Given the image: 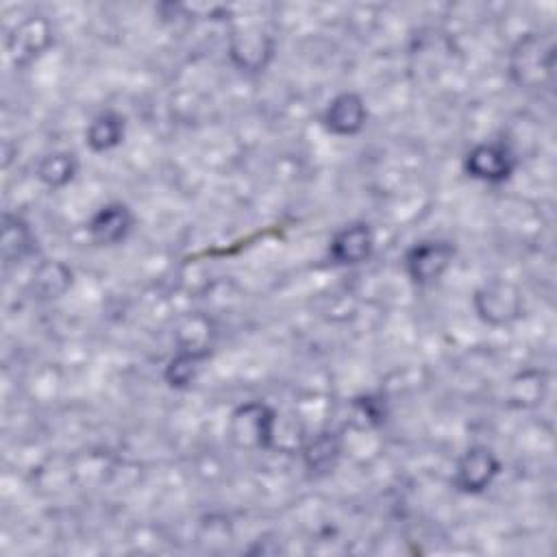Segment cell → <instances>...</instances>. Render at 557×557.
I'll use <instances>...</instances> for the list:
<instances>
[{
    "label": "cell",
    "mask_w": 557,
    "mask_h": 557,
    "mask_svg": "<svg viewBox=\"0 0 557 557\" xmlns=\"http://www.w3.org/2000/svg\"><path fill=\"white\" fill-rule=\"evenodd\" d=\"M509 74L520 89H550L555 81V37L550 33L522 35L509 52Z\"/></svg>",
    "instance_id": "1"
},
{
    "label": "cell",
    "mask_w": 557,
    "mask_h": 557,
    "mask_svg": "<svg viewBox=\"0 0 557 557\" xmlns=\"http://www.w3.org/2000/svg\"><path fill=\"white\" fill-rule=\"evenodd\" d=\"M276 411L263 400H248L228 416V440L244 450H265L274 444Z\"/></svg>",
    "instance_id": "2"
},
{
    "label": "cell",
    "mask_w": 557,
    "mask_h": 557,
    "mask_svg": "<svg viewBox=\"0 0 557 557\" xmlns=\"http://www.w3.org/2000/svg\"><path fill=\"white\" fill-rule=\"evenodd\" d=\"M472 307L485 324L507 326L522 315V294L513 283L492 278L474 292Z\"/></svg>",
    "instance_id": "3"
},
{
    "label": "cell",
    "mask_w": 557,
    "mask_h": 557,
    "mask_svg": "<svg viewBox=\"0 0 557 557\" xmlns=\"http://www.w3.org/2000/svg\"><path fill=\"white\" fill-rule=\"evenodd\" d=\"M455 259V246L446 239H422L405 252V272L416 285H431L444 276Z\"/></svg>",
    "instance_id": "4"
},
{
    "label": "cell",
    "mask_w": 557,
    "mask_h": 557,
    "mask_svg": "<svg viewBox=\"0 0 557 557\" xmlns=\"http://www.w3.org/2000/svg\"><path fill=\"white\" fill-rule=\"evenodd\" d=\"M516 154L505 141H481L463 157V170L470 178L483 183H503L516 170Z\"/></svg>",
    "instance_id": "5"
},
{
    "label": "cell",
    "mask_w": 557,
    "mask_h": 557,
    "mask_svg": "<svg viewBox=\"0 0 557 557\" xmlns=\"http://www.w3.org/2000/svg\"><path fill=\"white\" fill-rule=\"evenodd\" d=\"M54 41V30L48 17L28 15L20 24H15L7 37V52L11 61L20 67L30 65L37 57H41Z\"/></svg>",
    "instance_id": "6"
},
{
    "label": "cell",
    "mask_w": 557,
    "mask_h": 557,
    "mask_svg": "<svg viewBox=\"0 0 557 557\" xmlns=\"http://www.w3.org/2000/svg\"><path fill=\"white\" fill-rule=\"evenodd\" d=\"M500 472L498 457L487 446H470L455 463L453 485L463 494H481Z\"/></svg>",
    "instance_id": "7"
},
{
    "label": "cell",
    "mask_w": 557,
    "mask_h": 557,
    "mask_svg": "<svg viewBox=\"0 0 557 557\" xmlns=\"http://www.w3.org/2000/svg\"><path fill=\"white\" fill-rule=\"evenodd\" d=\"M228 52L237 67L246 72H261L274 54V37L265 28L248 24L231 33Z\"/></svg>",
    "instance_id": "8"
},
{
    "label": "cell",
    "mask_w": 557,
    "mask_h": 557,
    "mask_svg": "<svg viewBox=\"0 0 557 557\" xmlns=\"http://www.w3.org/2000/svg\"><path fill=\"white\" fill-rule=\"evenodd\" d=\"M135 215L126 202H107L102 205L87 222L89 239L96 246H117L133 231Z\"/></svg>",
    "instance_id": "9"
},
{
    "label": "cell",
    "mask_w": 557,
    "mask_h": 557,
    "mask_svg": "<svg viewBox=\"0 0 557 557\" xmlns=\"http://www.w3.org/2000/svg\"><path fill=\"white\" fill-rule=\"evenodd\" d=\"M368 122V109L359 94L342 91L326 104L322 113V124L329 133L337 137H355L363 131Z\"/></svg>",
    "instance_id": "10"
},
{
    "label": "cell",
    "mask_w": 557,
    "mask_h": 557,
    "mask_svg": "<svg viewBox=\"0 0 557 557\" xmlns=\"http://www.w3.org/2000/svg\"><path fill=\"white\" fill-rule=\"evenodd\" d=\"M374 252V235L370 224L350 222L342 226L329 244V255L339 265H357L372 257Z\"/></svg>",
    "instance_id": "11"
},
{
    "label": "cell",
    "mask_w": 557,
    "mask_h": 557,
    "mask_svg": "<svg viewBox=\"0 0 557 557\" xmlns=\"http://www.w3.org/2000/svg\"><path fill=\"white\" fill-rule=\"evenodd\" d=\"M35 233L30 224L17 213H2L0 226V255L4 265H15L35 252Z\"/></svg>",
    "instance_id": "12"
},
{
    "label": "cell",
    "mask_w": 557,
    "mask_h": 557,
    "mask_svg": "<svg viewBox=\"0 0 557 557\" xmlns=\"http://www.w3.org/2000/svg\"><path fill=\"white\" fill-rule=\"evenodd\" d=\"M342 457V435L337 431H320L302 446V463L313 474H329Z\"/></svg>",
    "instance_id": "13"
},
{
    "label": "cell",
    "mask_w": 557,
    "mask_h": 557,
    "mask_svg": "<svg viewBox=\"0 0 557 557\" xmlns=\"http://www.w3.org/2000/svg\"><path fill=\"white\" fill-rule=\"evenodd\" d=\"M126 133V122L115 111H100L85 128V144L91 152H109L122 144Z\"/></svg>",
    "instance_id": "14"
},
{
    "label": "cell",
    "mask_w": 557,
    "mask_h": 557,
    "mask_svg": "<svg viewBox=\"0 0 557 557\" xmlns=\"http://www.w3.org/2000/svg\"><path fill=\"white\" fill-rule=\"evenodd\" d=\"M72 285V270L57 259L41 261L30 276V289L39 300H52L63 296Z\"/></svg>",
    "instance_id": "15"
},
{
    "label": "cell",
    "mask_w": 557,
    "mask_h": 557,
    "mask_svg": "<svg viewBox=\"0 0 557 557\" xmlns=\"http://www.w3.org/2000/svg\"><path fill=\"white\" fill-rule=\"evenodd\" d=\"M174 339H176V350H185V352H194L200 357H209L211 352V344H213V326L211 320L202 313H194L187 315L178 322L176 331H174Z\"/></svg>",
    "instance_id": "16"
},
{
    "label": "cell",
    "mask_w": 557,
    "mask_h": 557,
    "mask_svg": "<svg viewBox=\"0 0 557 557\" xmlns=\"http://www.w3.org/2000/svg\"><path fill=\"white\" fill-rule=\"evenodd\" d=\"M76 172H78V159L70 150H52L44 154L35 170L37 178L50 189L65 187L70 181H74Z\"/></svg>",
    "instance_id": "17"
},
{
    "label": "cell",
    "mask_w": 557,
    "mask_h": 557,
    "mask_svg": "<svg viewBox=\"0 0 557 557\" xmlns=\"http://www.w3.org/2000/svg\"><path fill=\"white\" fill-rule=\"evenodd\" d=\"M202 359H205V357H200V355L185 352V350H176V355H174V357L168 361V366H165L163 379H165L168 385H172V387H187V385L196 379Z\"/></svg>",
    "instance_id": "18"
}]
</instances>
